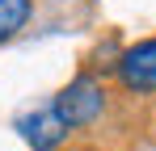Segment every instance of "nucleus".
<instances>
[{"label": "nucleus", "mask_w": 156, "mask_h": 151, "mask_svg": "<svg viewBox=\"0 0 156 151\" xmlns=\"http://www.w3.org/2000/svg\"><path fill=\"white\" fill-rule=\"evenodd\" d=\"M51 109H55V118L68 126V130H84V126H93L105 113V84L84 72L68 88H59V97H55Z\"/></svg>", "instance_id": "1"}, {"label": "nucleus", "mask_w": 156, "mask_h": 151, "mask_svg": "<svg viewBox=\"0 0 156 151\" xmlns=\"http://www.w3.org/2000/svg\"><path fill=\"white\" fill-rule=\"evenodd\" d=\"M42 151H59V147H42Z\"/></svg>", "instance_id": "5"}, {"label": "nucleus", "mask_w": 156, "mask_h": 151, "mask_svg": "<svg viewBox=\"0 0 156 151\" xmlns=\"http://www.w3.org/2000/svg\"><path fill=\"white\" fill-rule=\"evenodd\" d=\"M114 76H118V84H122V92H131V97L156 92V38H144V42H135V46L118 50Z\"/></svg>", "instance_id": "2"}, {"label": "nucleus", "mask_w": 156, "mask_h": 151, "mask_svg": "<svg viewBox=\"0 0 156 151\" xmlns=\"http://www.w3.org/2000/svg\"><path fill=\"white\" fill-rule=\"evenodd\" d=\"M17 130H21V139H30V143H34V151L59 147V139L68 134V126L55 118V109H38V113L21 118V122H17Z\"/></svg>", "instance_id": "3"}, {"label": "nucleus", "mask_w": 156, "mask_h": 151, "mask_svg": "<svg viewBox=\"0 0 156 151\" xmlns=\"http://www.w3.org/2000/svg\"><path fill=\"white\" fill-rule=\"evenodd\" d=\"M34 0H0V42H9L17 29H26Z\"/></svg>", "instance_id": "4"}]
</instances>
